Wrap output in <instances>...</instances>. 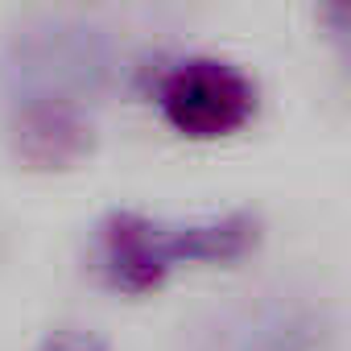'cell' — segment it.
<instances>
[{
    "label": "cell",
    "instance_id": "3957f363",
    "mask_svg": "<svg viewBox=\"0 0 351 351\" xmlns=\"http://www.w3.org/2000/svg\"><path fill=\"white\" fill-rule=\"evenodd\" d=\"M149 95L165 124L191 141L236 136L261 108L256 79L219 54H178L149 71Z\"/></svg>",
    "mask_w": 351,
    "mask_h": 351
},
{
    "label": "cell",
    "instance_id": "277c9868",
    "mask_svg": "<svg viewBox=\"0 0 351 351\" xmlns=\"http://www.w3.org/2000/svg\"><path fill=\"white\" fill-rule=\"evenodd\" d=\"M335 322L330 314L298 293L256 298L232 314H223L203 351H330Z\"/></svg>",
    "mask_w": 351,
    "mask_h": 351
},
{
    "label": "cell",
    "instance_id": "6da1fadb",
    "mask_svg": "<svg viewBox=\"0 0 351 351\" xmlns=\"http://www.w3.org/2000/svg\"><path fill=\"white\" fill-rule=\"evenodd\" d=\"M112 75L116 46L104 29L71 17L25 21L0 50V124L13 153L38 169L83 161Z\"/></svg>",
    "mask_w": 351,
    "mask_h": 351
},
{
    "label": "cell",
    "instance_id": "5b68a950",
    "mask_svg": "<svg viewBox=\"0 0 351 351\" xmlns=\"http://www.w3.org/2000/svg\"><path fill=\"white\" fill-rule=\"evenodd\" d=\"M38 351H108V343L95 335V330H83V326H54Z\"/></svg>",
    "mask_w": 351,
    "mask_h": 351
},
{
    "label": "cell",
    "instance_id": "8992f818",
    "mask_svg": "<svg viewBox=\"0 0 351 351\" xmlns=\"http://www.w3.org/2000/svg\"><path fill=\"white\" fill-rule=\"evenodd\" d=\"M318 21L326 25L330 42L339 46V54H343V62H347V71H351V5H326V9L318 13Z\"/></svg>",
    "mask_w": 351,
    "mask_h": 351
},
{
    "label": "cell",
    "instance_id": "7a4b0ae2",
    "mask_svg": "<svg viewBox=\"0 0 351 351\" xmlns=\"http://www.w3.org/2000/svg\"><path fill=\"white\" fill-rule=\"evenodd\" d=\"M256 244H261V219L252 211L169 219V215L116 207L95 223L91 261L104 285L136 298V293L161 289L182 269L236 265Z\"/></svg>",
    "mask_w": 351,
    "mask_h": 351
}]
</instances>
